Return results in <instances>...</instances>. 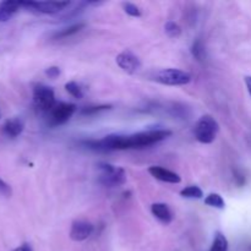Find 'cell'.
Masks as SVG:
<instances>
[{
  "label": "cell",
  "instance_id": "26",
  "mask_svg": "<svg viewBox=\"0 0 251 251\" xmlns=\"http://www.w3.org/2000/svg\"><path fill=\"white\" fill-rule=\"evenodd\" d=\"M245 83H247V88H248V92L251 96V76H247L245 77Z\"/></svg>",
  "mask_w": 251,
  "mask_h": 251
},
{
  "label": "cell",
  "instance_id": "21",
  "mask_svg": "<svg viewBox=\"0 0 251 251\" xmlns=\"http://www.w3.org/2000/svg\"><path fill=\"white\" fill-rule=\"evenodd\" d=\"M124 10L127 15L132 17H140L141 16V10L137 5L132 4V2H124Z\"/></svg>",
  "mask_w": 251,
  "mask_h": 251
},
{
  "label": "cell",
  "instance_id": "9",
  "mask_svg": "<svg viewBox=\"0 0 251 251\" xmlns=\"http://www.w3.org/2000/svg\"><path fill=\"white\" fill-rule=\"evenodd\" d=\"M93 233V226L87 221H74L70 229V239L74 242H83Z\"/></svg>",
  "mask_w": 251,
  "mask_h": 251
},
{
  "label": "cell",
  "instance_id": "11",
  "mask_svg": "<svg viewBox=\"0 0 251 251\" xmlns=\"http://www.w3.org/2000/svg\"><path fill=\"white\" fill-rule=\"evenodd\" d=\"M25 129V123L22 122L20 118H12V119H7L2 125V132L6 135L10 139H15V137L20 136Z\"/></svg>",
  "mask_w": 251,
  "mask_h": 251
},
{
  "label": "cell",
  "instance_id": "12",
  "mask_svg": "<svg viewBox=\"0 0 251 251\" xmlns=\"http://www.w3.org/2000/svg\"><path fill=\"white\" fill-rule=\"evenodd\" d=\"M151 212L159 222L163 225H171L173 222V213H172L171 208L166 205V203L157 202L151 206Z\"/></svg>",
  "mask_w": 251,
  "mask_h": 251
},
{
  "label": "cell",
  "instance_id": "22",
  "mask_svg": "<svg viewBox=\"0 0 251 251\" xmlns=\"http://www.w3.org/2000/svg\"><path fill=\"white\" fill-rule=\"evenodd\" d=\"M110 105H98V107H86L81 110V114L82 115H93L96 113H100L102 110L109 109Z\"/></svg>",
  "mask_w": 251,
  "mask_h": 251
},
{
  "label": "cell",
  "instance_id": "19",
  "mask_svg": "<svg viewBox=\"0 0 251 251\" xmlns=\"http://www.w3.org/2000/svg\"><path fill=\"white\" fill-rule=\"evenodd\" d=\"M164 32H166L167 36L171 37V38H178L181 34V28L176 22L168 21L164 25Z\"/></svg>",
  "mask_w": 251,
  "mask_h": 251
},
{
  "label": "cell",
  "instance_id": "18",
  "mask_svg": "<svg viewBox=\"0 0 251 251\" xmlns=\"http://www.w3.org/2000/svg\"><path fill=\"white\" fill-rule=\"evenodd\" d=\"M180 195L185 199H201L203 196V193L199 186L191 185L183 189V190L180 191Z\"/></svg>",
  "mask_w": 251,
  "mask_h": 251
},
{
  "label": "cell",
  "instance_id": "20",
  "mask_svg": "<svg viewBox=\"0 0 251 251\" xmlns=\"http://www.w3.org/2000/svg\"><path fill=\"white\" fill-rule=\"evenodd\" d=\"M191 53H193V56L196 60L202 61L205 59V48L202 46V42L196 41L191 47Z\"/></svg>",
  "mask_w": 251,
  "mask_h": 251
},
{
  "label": "cell",
  "instance_id": "4",
  "mask_svg": "<svg viewBox=\"0 0 251 251\" xmlns=\"http://www.w3.org/2000/svg\"><path fill=\"white\" fill-rule=\"evenodd\" d=\"M191 75L186 71L179 70V69L169 68V69H162L154 73L153 80L156 82L162 83L166 86H184L190 83Z\"/></svg>",
  "mask_w": 251,
  "mask_h": 251
},
{
  "label": "cell",
  "instance_id": "24",
  "mask_svg": "<svg viewBox=\"0 0 251 251\" xmlns=\"http://www.w3.org/2000/svg\"><path fill=\"white\" fill-rule=\"evenodd\" d=\"M46 75L50 78H56L60 75V69L58 66H50L46 70Z\"/></svg>",
  "mask_w": 251,
  "mask_h": 251
},
{
  "label": "cell",
  "instance_id": "13",
  "mask_svg": "<svg viewBox=\"0 0 251 251\" xmlns=\"http://www.w3.org/2000/svg\"><path fill=\"white\" fill-rule=\"evenodd\" d=\"M21 7V1H7L0 2V22H6L16 14Z\"/></svg>",
  "mask_w": 251,
  "mask_h": 251
},
{
  "label": "cell",
  "instance_id": "8",
  "mask_svg": "<svg viewBox=\"0 0 251 251\" xmlns=\"http://www.w3.org/2000/svg\"><path fill=\"white\" fill-rule=\"evenodd\" d=\"M117 64L126 74H135L141 69V61L132 51L124 50L117 56Z\"/></svg>",
  "mask_w": 251,
  "mask_h": 251
},
{
  "label": "cell",
  "instance_id": "2",
  "mask_svg": "<svg viewBox=\"0 0 251 251\" xmlns=\"http://www.w3.org/2000/svg\"><path fill=\"white\" fill-rule=\"evenodd\" d=\"M98 169H100L98 180L107 188H117L126 183V173L120 167L112 166L109 163H100L98 164Z\"/></svg>",
  "mask_w": 251,
  "mask_h": 251
},
{
  "label": "cell",
  "instance_id": "14",
  "mask_svg": "<svg viewBox=\"0 0 251 251\" xmlns=\"http://www.w3.org/2000/svg\"><path fill=\"white\" fill-rule=\"evenodd\" d=\"M85 26H86L85 24L71 25V26L65 27V28H63V29H60V31H59V32H56V33L54 34V38L60 39V38H66V37L74 36V34L78 33V32L81 31V29L85 28Z\"/></svg>",
  "mask_w": 251,
  "mask_h": 251
},
{
  "label": "cell",
  "instance_id": "5",
  "mask_svg": "<svg viewBox=\"0 0 251 251\" xmlns=\"http://www.w3.org/2000/svg\"><path fill=\"white\" fill-rule=\"evenodd\" d=\"M33 103L39 112L48 114L56 104L53 88L46 85H37L33 88Z\"/></svg>",
  "mask_w": 251,
  "mask_h": 251
},
{
  "label": "cell",
  "instance_id": "25",
  "mask_svg": "<svg viewBox=\"0 0 251 251\" xmlns=\"http://www.w3.org/2000/svg\"><path fill=\"white\" fill-rule=\"evenodd\" d=\"M14 251H32V249L28 244H22L19 248H16Z\"/></svg>",
  "mask_w": 251,
  "mask_h": 251
},
{
  "label": "cell",
  "instance_id": "15",
  "mask_svg": "<svg viewBox=\"0 0 251 251\" xmlns=\"http://www.w3.org/2000/svg\"><path fill=\"white\" fill-rule=\"evenodd\" d=\"M228 248H229V244H228V240L225 234H222L221 232H216L210 251H228Z\"/></svg>",
  "mask_w": 251,
  "mask_h": 251
},
{
  "label": "cell",
  "instance_id": "23",
  "mask_svg": "<svg viewBox=\"0 0 251 251\" xmlns=\"http://www.w3.org/2000/svg\"><path fill=\"white\" fill-rule=\"evenodd\" d=\"M0 195L4 196V198H10L12 195L11 186L6 181L2 180L1 178H0Z\"/></svg>",
  "mask_w": 251,
  "mask_h": 251
},
{
  "label": "cell",
  "instance_id": "16",
  "mask_svg": "<svg viewBox=\"0 0 251 251\" xmlns=\"http://www.w3.org/2000/svg\"><path fill=\"white\" fill-rule=\"evenodd\" d=\"M205 203L207 206H210V207L218 208V210H223L226 207L225 200H223V198L220 194H210L205 199Z\"/></svg>",
  "mask_w": 251,
  "mask_h": 251
},
{
  "label": "cell",
  "instance_id": "10",
  "mask_svg": "<svg viewBox=\"0 0 251 251\" xmlns=\"http://www.w3.org/2000/svg\"><path fill=\"white\" fill-rule=\"evenodd\" d=\"M149 173L151 174L153 178H156L157 180H161L163 181V183L179 184L181 181V178L179 174L174 173V172L169 171V169L163 168V167H159V166L150 167Z\"/></svg>",
  "mask_w": 251,
  "mask_h": 251
},
{
  "label": "cell",
  "instance_id": "6",
  "mask_svg": "<svg viewBox=\"0 0 251 251\" xmlns=\"http://www.w3.org/2000/svg\"><path fill=\"white\" fill-rule=\"evenodd\" d=\"M76 112V105L71 103H56L53 109L48 113V124L50 126H60L68 123L74 113Z\"/></svg>",
  "mask_w": 251,
  "mask_h": 251
},
{
  "label": "cell",
  "instance_id": "1",
  "mask_svg": "<svg viewBox=\"0 0 251 251\" xmlns=\"http://www.w3.org/2000/svg\"><path fill=\"white\" fill-rule=\"evenodd\" d=\"M172 135L171 130L151 129L131 135H108L98 141L86 142L90 149L97 151H120V150L144 149L153 146Z\"/></svg>",
  "mask_w": 251,
  "mask_h": 251
},
{
  "label": "cell",
  "instance_id": "3",
  "mask_svg": "<svg viewBox=\"0 0 251 251\" xmlns=\"http://www.w3.org/2000/svg\"><path fill=\"white\" fill-rule=\"evenodd\" d=\"M194 132L199 142L205 145L212 144L220 132V125L211 115H203L196 123Z\"/></svg>",
  "mask_w": 251,
  "mask_h": 251
},
{
  "label": "cell",
  "instance_id": "17",
  "mask_svg": "<svg viewBox=\"0 0 251 251\" xmlns=\"http://www.w3.org/2000/svg\"><path fill=\"white\" fill-rule=\"evenodd\" d=\"M65 90L69 95H71L76 100H81L83 97L82 87L75 81H70V82L65 83Z\"/></svg>",
  "mask_w": 251,
  "mask_h": 251
},
{
  "label": "cell",
  "instance_id": "7",
  "mask_svg": "<svg viewBox=\"0 0 251 251\" xmlns=\"http://www.w3.org/2000/svg\"><path fill=\"white\" fill-rule=\"evenodd\" d=\"M70 5L69 1H21V7L41 14H58Z\"/></svg>",
  "mask_w": 251,
  "mask_h": 251
}]
</instances>
